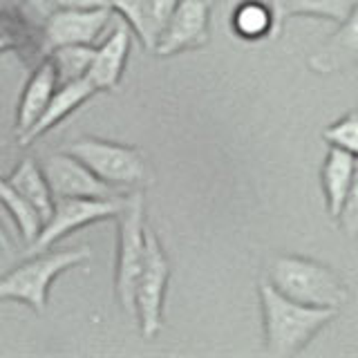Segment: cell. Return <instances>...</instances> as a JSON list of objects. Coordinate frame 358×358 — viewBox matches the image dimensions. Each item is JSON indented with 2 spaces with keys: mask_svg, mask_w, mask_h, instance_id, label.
<instances>
[{
  "mask_svg": "<svg viewBox=\"0 0 358 358\" xmlns=\"http://www.w3.org/2000/svg\"><path fill=\"white\" fill-rule=\"evenodd\" d=\"M262 309V329H264V350L268 356L291 358L307 350L320 329L338 316V309L302 305L262 280L257 287Z\"/></svg>",
  "mask_w": 358,
  "mask_h": 358,
  "instance_id": "6da1fadb",
  "label": "cell"
},
{
  "mask_svg": "<svg viewBox=\"0 0 358 358\" xmlns=\"http://www.w3.org/2000/svg\"><path fill=\"white\" fill-rule=\"evenodd\" d=\"M268 282L280 294L311 307L338 309L350 300L345 280L331 266L302 255H275L268 264Z\"/></svg>",
  "mask_w": 358,
  "mask_h": 358,
  "instance_id": "7a4b0ae2",
  "label": "cell"
},
{
  "mask_svg": "<svg viewBox=\"0 0 358 358\" xmlns=\"http://www.w3.org/2000/svg\"><path fill=\"white\" fill-rule=\"evenodd\" d=\"M90 257H92V251L87 246L31 253L29 260L20 262L16 268L0 278V302L16 300L36 313H45L54 280L67 268L87 262Z\"/></svg>",
  "mask_w": 358,
  "mask_h": 358,
  "instance_id": "3957f363",
  "label": "cell"
},
{
  "mask_svg": "<svg viewBox=\"0 0 358 358\" xmlns=\"http://www.w3.org/2000/svg\"><path fill=\"white\" fill-rule=\"evenodd\" d=\"M117 264H115V291L119 305L134 316V285L143 264L145 253V213L143 193L130 190L126 206L117 217Z\"/></svg>",
  "mask_w": 358,
  "mask_h": 358,
  "instance_id": "277c9868",
  "label": "cell"
},
{
  "mask_svg": "<svg viewBox=\"0 0 358 358\" xmlns=\"http://www.w3.org/2000/svg\"><path fill=\"white\" fill-rule=\"evenodd\" d=\"M65 152L76 157L96 177L117 188L134 190L148 182V166H145L143 155L130 145L99 137H83L72 141Z\"/></svg>",
  "mask_w": 358,
  "mask_h": 358,
  "instance_id": "5b68a950",
  "label": "cell"
},
{
  "mask_svg": "<svg viewBox=\"0 0 358 358\" xmlns=\"http://www.w3.org/2000/svg\"><path fill=\"white\" fill-rule=\"evenodd\" d=\"M171 280V264L157 233L145 224V253L143 264L134 285V318L145 341L155 338L164 327V300Z\"/></svg>",
  "mask_w": 358,
  "mask_h": 358,
  "instance_id": "8992f818",
  "label": "cell"
},
{
  "mask_svg": "<svg viewBox=\"0 0 358 358\" xmlns=\"http://www.w3.org/2000/svg\"><path fill=\"white\" fill-rule=\"evenodd\" d=\"M128 195L123 197H54L52 215L43 222L36 240L29 244V253L50 251L70 233L85 229L94 222L117 220L126 206Z\"/></svg>",
  "mask_w": 358,
  "mask_h": 358,
  "instance_id": "52a82bcc",
  "label": "cell"
},
{
  "mask_svg": "<svg viewBox=\"0 0 358 358\" xmlns=\"http://www.w3.org/2000/svg\"><path fill=\"white\" fill-rule=\"evenodd\" d=\"M43 173L54 197H123L130 193L103 182L83 162L65 150L48 157Z\"/></svg>",
  "mask_w": 358,
  "mask_h": 358,
  "instance_id": "ba28073f",
  "label": "cell"
},
{
  "mask_svg": "<svg viewBox=\"0 0 358 358\" xmlns=\"http://www.w3.org/2000/svg\"><path fill=\"white\" fill-rule=\"evenodd\" d=\"M208 0H179L168 25L157 38L152 52L157 56H173L186 50H197L208 43Z\"/></svg>",
  "mask_w": 358,
  "mask_h": 358,
  "instance_id": "9c48e42d",
  "label": "cell"
},
{
  "mask_svg": "<svg viewBox=\"0 0 358 358\" xmlns=\"http://www.w3.org/2000/svg\"><path fill=\"white\" fill-rule=\"evenodd\" d=\"M112 18L110 7L92 9H65L59 7L48 16L45 22V50L61 48V45H94L103 34Z\"/></svg>",
  "mask_w": 358,
  "mask_h": 358,
  "instance_id": "30bf717a",
  "label": "cell"
},
{
  "mask_svg": "<svg viewBox=\"0 0 358 358\" xmlns=\"http://www.w3.org/2000/svg\"><path fill=\"white\" fill-rule=\"evenodd\" d=\"M132 48V29L126 20L112 29L110 36L94 48L92 63L85 78L94 85L96 92H115L119 87L123 72H126V63Z\"/></svg>",
  "mask_w": 358,
  "mask_h": 358,
  "instance_id": "8fae6325",
  "label": "cell"
},
{
  "mask_svg": "<svg viewBox=\"0 0 358 358\" xmlns=\"http://www.w3.org/2000/svg\"><path fill=\"white\" fill-rule=\"evenodd\" d=\"M338 29L309 56V67L316 74L345 72L358 65V0Z\"/></svg>",
  "mask_w": 358,
  "mask_h": 358,
  "instance_id": "7c38bea8",
  "label": "cell"
},
{
  "mask_svg": "<svg viewBox=\"0 0 358 358\" xmlns=\"http://www.w3.org/2000/svg\"><path fill=\"white\" fill-rule=\"evenodd\" d=\"M94 94H96V90H94L92 83L87 81V78L59 85L54 90L50 103L45 106L41 119L34 123V126L25 134H20V137H18L20 145H29L31 141H36L38 137H43L45 132H50L54 126H59L63 119L70 117L72 112H76L83 103H87V101L92 99Z\"/></svg>",
  "mask_w": 358,
  "mask_h": 358,
  "instance_id": "4fadbf2b",
  "label": "cell"
},
{
  "mask_svg": "<svg viewBox=\"0 0 358 358\" xmlns=\"http://www.w3.org/2000/svg\"><path fill=\"white\" fill-rule=\"evenodd\" d=\"M56 87H59V81H56L54 65L48 59L31 72L29 81L25 83V90H22V94H20L18 112H16V134L18 137L25 134L34 123L41 119L43 110L50 103Z\"/></svg>",
  "mask_w": 358,
  "mask_h": 358,
  "instance_id": "5bb4252c",
  "label": "cell"
},
{
  "mask_svg": "<svg viewBox=\"0 0 358 358\" xmlns=\"http://www.w3.org/2000/svg\"><path fill=\"white\" fill-rule=\"evenodd\" d=\"M354 168H356V157L336 148V145H329L327 157H324L320 168V186L324 193L327 213L334 220L341 215V208L345 204L347 190H350L354 177Z\"/></svg>",
  "mask_w": 358,
  "mask_h": 358,
  "instance_id": "9a60e30c",
  "label": "cell"
},
{
  "mask_svg": "<svg viewBox=\"0 0 358 358\" xmlns=\"http://www.w3.org/2000/svg\"><path fill=\"white\" fill-rule=\"evenodd\" d=\"M356 5V0H271L273 7V38L282 34V27L294 16L324 18L331 22H343Z\"/></svg>",
  "mask_w": 358,
  "mask_h": 358,
  "instance_id": "2e32d148",
  "label": "cell"
},
{
  "mask_svg": "<svg viewBox=\"0 0 358 358\" xmlns=\"http://www.w3.org/2000/svg\"><path fill=\"white\" fill-rule=\"evenodd\" d=\"M7 182L11 184V188L18 190V193L38 210V215L43 217V222L52 215L54 195L50 190L48 179H45L43 168L36 164V159H31V157L22 159L16 166V171L7 177Z\"/></svg>",
  "mask_w": 358,
  "mask_h": 358,
  "instance_id": "e0dca14e",
  "label": "cell"
},
{
  "mask_svg": "<svg viewBox=\"0 0 358 358\" xmlns=\"http://www.w3.org/2000/svg\"><path fill=\"white\" fill-rule=\"evenodd\" d=\"M273 7L271 0H242L231 14V27L235 36L244 41H260L271 36L273 38Z\"/></svg>",
  "mask_w": 358,
  "mask_h": 358,
  "instance_id": "ac0fdd59",
  "label": "cell"
},
{
  "mask_svg": "<svg viewBox=\"0 0 358 358\" xmlns=\"http://www.w3.org/2000/svg\"><path fill=\"white\" fill-rule=\"evenodd\" d=\"M0 206L9 213V217L14 220L22 242L29 246L43 229V217L38 215V210L34 208L18 190L11 188V184L3 177H0Z\"/></svg>",
  "mask_w": 358,
  "mask_h": 358,
  "instance_id": "d6986e66",
  "label": "cell"
},
{
  "mask_svg": "<svg viewBox=\"0 0 358 358\" xmlns=\"http://www.w3.org/2000/svg\"><path fill=\"white\" fill-rule=\"evenodd\" d=\"M94 48L92 45H61V48L50 50V63L54 65L56 81L59 85L81 81L85 78L90 63H92Z\"/></svg>",
  "mask_w": 358,
  "mask_h": 358,
  "instance_id": "ffe728a7",
  "label": "cell"
},
{
  "mask_svg": "<svg viewBox=\"0 0 358 358\" xmlns=\"http://www.w3.org/2000/svg\"><path fill=\"white\" fill-rule=\"evenodd\" d=\"M177 3L179 0H143L139 41L145 45V50L152 52L155 43L164 31V27L168 25V20H171Z\"/></svg>",
  "mask_w": 358,
  "mask_h": 358,
  "instance_id": "44dd1931",
  "label": "cell"
},
{
  "mask_svg": "<svg viewBox=\"0 0 358 358\" xmlns=\"http://www.w3.org/2000/svg\"><path fill=\"white\" fill-rule=\"evenodd\" d=\"M322 139L358 159V110L347 112L338 121L329 123L322 130Z\"/></svg>",
  "mask_w": 358,
  "mask_h": 358,
  "instance_id": "7402d4cb",
  "label": "cell"
},
{
  "mask_svg": "<svg viewBox=\"0 0 358 358\" xmlns=\"http://www.w3.org/2000/svg\"><path fill=\"white\" fill-rule=\"evenodd\" d=\"M336 220H338V227L343 229L347 238H356L358 235V159H356L354 177H352L350 190H347L345 204L341 208V215Z\"/></svg>",
  "mask_w": 358,
  "mask_h": 358,
  "instance_id": "603a6c76",
  "label": "cell"
},
{
  "mask_svg": "<svg viewBox=\"0 0 358 358\" xmlns=\"http://www.w3.org/2000/svg\"><path fill=\"white\" fill-rule=\"evenodd\" d=\"M106 5L112 11H119L121 18L128 22L130 29L137 34L141 31V11H143V0H106Z\"/></svg>",
  "mask_w": 358,
  "mask_h": 358,
  "instance_id": "cb8c5ba5",
  "label": "cell"
},
{
  "mask_svg": "<svg viewBox=\"0 0 358 358\" xmlns=\"http://www.w3.org/2000/svg\"><path fill=\"white\" fill-rule=\"evenodd\" d=\"M59 7L65 9H92V7H108L106 0H54Z\"/></svg>",
  "mask_w": 358,
  "mask_h": 358,
  "instance_id": "d4e9b609",
  "label": "cell"
},
{
  "mask_svg": "<svg viewBox=\"0 0 358 358\" xmlns=\"http://www.w3.org/2000/svg\"><path fill=\"white\" fill-rule=\"evenodd\" d=\"M11 48H14V41H11V38L7 36V34H5L3 29H0V54L7 52V50H11Z\"/></svg>",
  "mask_w": 358,
  "mask_h": 358,
  "instance_id": "484cf974",
  "label": "cell"
},
{
  "mask_svg": "<svg viewBox=\"0 0 358 358\" xmlns=\"http://www.w3.org/2000/svg\"><path fill=\"white\" fill-rule=\"evenodd\" d=\"M0 249H3L5 253H9V251H11V242H9V235L5 233L3 224H0Z\"/></svg>",
  "mask_w": 358,
  "mask_h": 358,
  "instance_id": "4316f807",
  "label": "cell"
},
{
  "mask_svg": "<svg viewBox=\"0 0 358 358\" xmlns=\"http://www.w3.org/2000/svg\"><path fill=\"white\" fill-rule=\"evenodd\" d=\"M16 3H25V5H31L34 9L45 11V0H16Z\"/></svg>",
  "mask_w": 358,
  "mask_h": 358,
  "instance_id": "83f0119b",
  "label": "cell"
}]
</instances>
